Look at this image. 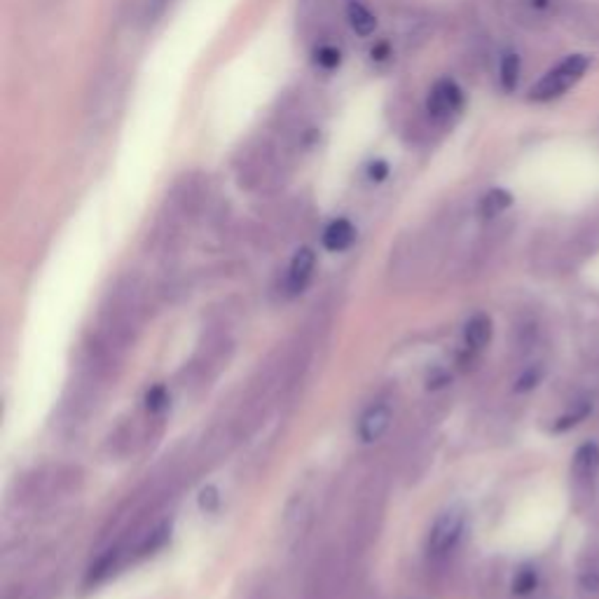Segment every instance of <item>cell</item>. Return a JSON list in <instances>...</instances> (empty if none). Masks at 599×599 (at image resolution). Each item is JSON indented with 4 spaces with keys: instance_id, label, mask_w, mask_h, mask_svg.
I'll return each instance as SVG.
<instances>
[{
    "instance_id": "obj_2",
    "label": "cell",
    "mask_w": 599,
    "mask_h": 599,
    "mask_svg": "<svg viewBox=\"0 0 599 599\" xmlns=\"http://www.w3.org/2000/svg\"><path fill=\"white\" fill-rule=\"evenodd\" d=\"M463 524H466V517L459 508H452L447 513L436 520V524L431 527V534H428V552L434 558H445L450 555L457 543L462 541L463 534Z\"/></svg>"
},
{
    "instance_id": "obj_5",
    "label": "cell",
    "mask_w": 599,
    "mask_h": 599,
    "mask_svg": "<svg viewBox=\"0 0 599 599\" xmlns=\"http://www.w3.org/2000/svg\"><path fill=\"white\" fill-rule=\"evenodd\" d=\"M316 255L312 249H300L293 255L291 265H288V274H286V293L288 295H300L312 281L314 274Z\"/></svg>"
},
{
    "instance_id": "obj_10",
    "label": "cell",
    "mask_w": 599,
    "mask_h": 599,
    "mask_svg": "<svg viewBox=\"0 0 599 599\" xmlns=\"http://www.w3.org/2000/svg\"><path fill=\"white\" fill-rule=\"evenodd\" d=\"M599 466V447L595 443L578 447L574 457V469L578 475H593Z\"/></svg>"
},
{
    "instance_id": "obj_7",
    "label": "cell",
    "mask_w": 599,
    "mask_h": 599,
    "mask_svg": "<svg viewBox=\"0 0 599 599\" xmlns=\"http://www.w3.org/2000/svg\"><path fill=\"white\" fill-rule=\"evenodd\" d=\"M347 19H349V26L354 29V33H358V36L363 38L373 36L374 29H377L374 14L370 13L363 3H358V0H349V5H347Z\"/></svg>"
},
{
    "instance_id": "obj_1",
    "label": "cell",
    "mask_w": 599,
    "mask_h": 599,
    "mask_svg": "<svg viewBox=\"0 0 599 599\" xmlns=\"http://www.w3.org/2000/svg\"><path fill=\"white\" fill-rule=\"evenodd\" d=\"M587 66H590V59H587L586 54H571V57H567L562 64H558L552 71H548L546 75L541 77L539 83L532 87V92H529L532 101H551V99L562 96L564 92L581 80L583 73L587 71Z\"/></svg>"
},
{
    "instance_id": "obj_8",
    "label": "cell",
    "mask_w": 599,
    "mask_h": 599,
    "mask_svg": "<svg viewBox=\"0 0 599 599\" xmlns=\"http://www.w3.org/2000/svg\"><path fill=\"white\" fill-rule=\"evenodd\" d=\"M463 338H466V345H469L471 349H482V347L489 345V339H492V321H489V316L475 314L473 319L466 323Z\"/></svg>"
},
{
    "instance_id": "obj_17",
    "label": "cell",
    "mask_w": 599,
    "mask_h": 599,
    "mask_svg": "<svg viewBox=\"0 0 599 599\" xmlns=\"http://www.w3.org/2000/svg\"><path fill=\"white\" fill-rule=\"evenodd\" d=\"M166 405V393L162 386H157V389H153V392L148 393V408L153 410V412H157V410H162Z\"/></svg>"
},
{
    "instance_id": "obj_11",
    "label": "cell",
    "mask_w": 599,
    "mask_h": 599,
    "mask_svg": "<svg viewBox=\"0 0 599 599\" xmlns=\"http://www.w3.org/2000/svg\"><path fill=\"white\" fill-rule=\"evenodd\" d=\"M520 80V57L515 52H508L501 61V87L506 92H513Z\"/></svg>"
},
{
    "instance_id": "obj_12",
    "label": "cell",
    "mask_w": 599,
    "mask_h": 599,
    "mask_svg": "<svg viewBox=\"0 0 599 599\" xmlns=\"http://www.w3.org/2000/svg\"><path fill=\"white\" fill-rule=\"evenodd\" d=\"M536 586H539V576H536L534 569H523L520 574L515 576V583H513V590L515 595H529L534 593Z\"/></svg>"
},
{
    "instance_id": "obj_15",
    "label": "cell",
    "mask_w": 599,
    "mask_h": 599,
    "mask_svg": "<svg viewBox=\"0 0 599 599\" xmlns=\"http://www.w3.org/2000/svg\"><path fill=\"white\" fill-rule=\"evenodd\" d=\"M541 380V370H527V373L523 374V377H520V380H517V392H527V389H532V386H536V382Z\"/></svg>"
},
{
    "instance_id": "obj_16",
    "label": "cell",
    "mask_w": 599,
    "mask_h": 599,
    "mask_svg": "<svg viewBox=\"0 0 599 599\" xmlns=\"http://www.w3.org/2000/svg\"><path fill=\"white\" fill-rule=\"evenodd\" d=\"M368 176L370 181H374V183H380V181H384L386 176H389V164L382 160L373 162V164L368 166Z\"/></svg>"
},
{
    "instance_id": "obj_6",
    "label": "cell",
    "mask_w": 599,
    "mask_h": 599,
    "mask_svg": "<svg viewBox=\"0 0 599 599\" xmlns=\"http://www.w3.org/2000/svg\"><path fill=\"white\" fill-rule=\"evenodd\" d=\"M357 239V230L351 225L347 218L332 220L330 225L323 230V246L332 253H339V251H347Z\"/></svg>"
},
{
    "instance_id": "obj_9",
    "label": "cell",
    "mask_w": 599,
    "mask_h": 599,
    "mask_svg": "<svg viewBox=\"0 0 599 599\" xmlns=\"http://www.w3.org/2000/svg\"><path fill=\"white\" fill-rule=\"evenodd\" d=\"M510 204H513L510 192L501 190V188H494V190H489L485 197H482L478 211H480L482 218H497L498 214H504Z\"/></svg>"
},
{
    "instance_id": "obj_13",
    "label": "cell",
    "mask_w": 599,
    "mask_h": 599,
    "mask_svg": "<svg viewBox=\"0 0 599 599\" xmlns=\"http://www.w3.org/2000/svg\"><path fill=\"white\" fill-rule=\"evenodd\" d=\"M339 61H342V54H339L338 48H330V45H323V48L316 49V64L321 68H326V71H332V68H338Z\"/></svg>"
},
{
    "instance_id": "obj_3",
    "label": "cell",
    "mask_w": 599,
    "mask_h": 599,
    "mask_svg": "<svg viewBox=\"0 0 599 599\" xmlns=\"http://www.w3.org/2000/svg\"><path fill=\"white\" fill-rule=\"evenodd\" d=\"M462 103H463V94L462 90H459V84L452 83V80H438V83L434 84L431 94H428L427 108L428 113H431V118L443 119L459 113V110H462Z\"/></svg>"
},
{
    "instance_id": "obj_14",
    "label": "cell",
    "mask_w": 599,
    "mask_h": 599,
    "mask_svg": "<svg viewBox=\"0 0 599 599\" xmlns=\"http://www.w3.org/2000/svg\"><path fill=\"white\" fill-rule=\"evenodd\" d=\"M590 410H593V405H590V403H583L581 408L576 410V412H571V415L562 417V419H559V424H558V427H555V428H558V431H567V428L576 427V424H578V421H583L587 415H590Z\"/></svg>"
},
{
    "instance_id": "obj_4",
    "label": "cell",
    "mask_w": 599,
    "mask_h": 599,
    "mask_svg": "<svg viewBox=\"0 0 599 599\" xmlns=\"http://www.w3.org/2000/svg\"><path fill=\"white\" fill-rule=\"evenodd\" d=\"M393 419L392 405L389 403H374L370 405L366 412L358 419V438L363 443H374V440H380L382 436L389 431Z\"/></svg>"
},
{
    "instance_id": "obj_18",
    "label": "cell",
    "mask_w": 599,
    "mask_h": 599,
    "mask_svg": "<svg viewBox=\"0 0 599 599\" xmlns=\"http://www.w3.org/2000/svg\"><path fill=\"white\" fill-rule=\"evenodd\" d=\"M169 3H172V0H150V10H148L150 19L154 22L157 17H162V13H164Z\"/></svg>"
}]
</instances>
